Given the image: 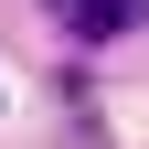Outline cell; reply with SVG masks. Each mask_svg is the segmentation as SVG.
Returning a JSON list of instances; mask_svg holds the SVG:
<instances>
[{"mask_svg":"<svg viewBox=\"0 0 149 149\" xmlns=\"http://www.w3.org/2000/svg\"><path fill=\"white\" fill-rule=\"evenodd\" d=\"M53 22H64L74 43H117V32L149 22V0H53Z\"/></svg>","mask_w":149,"mask_h":149,"instance_id":"1","label":"cell"}]
</instances>
